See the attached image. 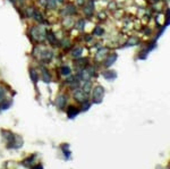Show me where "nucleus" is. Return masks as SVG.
Wrapping results in <instances>:
<instances>
[{
  "instance_id": "nucleus-18",
  "label": "nucleus",
  "mask_w": 170,
  "mask_h": 169,
  "mask_svg": "<svg viewBox=\"0 0 170 169\" xmlns=\"http://www.w3.org/2000/svg\"><path fill=\"white\" fill-rule=\"evenodd\" d=\"M32 169H42V166H41V165H37V166H35V167L32 168Z\"/></svg>"
},
{
  "instance_id": "nucleus-3",
  "label": "nucleus",
  "mask_w": 170,
  "mask_h": 169,
  "mask_svg": "<svg viewBox=\"0 0 170 169\" xmlns=\"http://www.w3.org/2000/svg\"><path fill=\"white\" fill-rule=\"evenodd\" d=\"M116 60H117V54H116V53H112L111 56H109V57H108V59L104 61V66H107V67L111 66V65L114 64Z\"/></svg>"
},
{
  "instance_id": "nucleus-10",
  "label": "nucleus",
  "mask_w": 170,
  "mask_h": 169,
  "mask_svg": "<svg viewBox=\"0 0 170 169\" xmlns=\"http://www.w3.org/2000/svg\"><path fill=\"white\" fill-rule=\"evenodd\" d=\"M82 48H76L74 51H73V57H75V58H77V57H80L81 54H82Z\"/></svg>"
},
{
  "instance_id": "nucleus-16",
  "label": "nucleus",
  "mask_w": 170,
  "mask_h": 169,
  "mask_svg": "<svg viewBox=\"0 0 170 169\" xmlns=\"http://www.w3.org/2000/svg\"><path fill=\"white\" fill-rule=\"evenodd\" d=\"M5 98V91H3V89H1V86H0V101Z\"/></svg>"
},
{
  "instance_id": "nucleus-12",
  "label": "nucleus",
  "mask_w": 170,
  "mask_h": 169,
  "mask_svg": "<svg viewBox=\"0 0 170 169\" xmlns=\"http://www.w3.org/2000/svg\"><path fill=\"white\" fill-rule=\"evenodd\" d=\"M10 101H7V102H5L3 105H1L0 106V110H6V109H8L9 108V106H10Z\"/></svg>"
},
{
  "instance_id": "nucleus-9",
  "label": "nucleus",
  "mask_w": 170,
  "mask_h": 169,
  "mask_svg": "<svg viewBox=\"0 0 170 169\" xmlns=\"http://www.w3.org/2000/svg\"><path fill=\"white\" fill-rule=\"evenodd\" d=\"M30 75H31V77H32V81L34 82V83H36V82H37V75H36V72L34 70V69H31Z\"/></svg>"
},
{
  "instance_id": "nucleus-15",
  "label": "nucleus",
  "mask_w": 170,
  "mask_h": 169,
  "mask_svg": "<svg viewBox=\"0 0 170 169\" xmlns=\"http://www.w3.org/2000/svg\"><path fill=\"white\" fill-rule=\"evenodd\" d=\"M84 25H85L84 19H81V20H80V23H78V29L82 30V29H83V27H84Z\"/></svg>"
},
{
  "instance_id": "nucleus-11",
  "label": "nucleus",
  "mask_w": 170,
  "mask_h": 169,
  "mask_svg": "<svg viewBox=\"0 0 170 169\" xmlns=\"http://www.w3.org/2000/svg\"><path fill=\"white\" fill-rule=\"evenodd\" d=\"M43 81L46 82V83H49L50 82V76H49V74L47 73L46 69H43Z\"/></svg>"
},
{
  "instance_id": "nucleus-8",
  "label": "nucleus",
  "mask_w": 170,
  "mask_h": 169,
  "mask_svg": "<svg viewBox=\"0 0 170 169\" xmlns=\"http://www.w3.org/2000/svg\"><path fill=\"white\" fill-rule=\"evenodd\" d=\"M90 89H91V83L88 81H86V82H84V86H83V91L85 92V93H88L90 92Z\"/></svg>"
},
{
  "instance_id": "nucleus-5",
  "label": "nucleus",
  "mask_w": 170,
  "mask_h": 169,
  "mask_svg": "<svg viewBox=\"0 0 170 169\" xmlns=\"http://www.w3.org/2000/svg\"><path fill=\"white\" fill-rule=\"evenodd\" d=\"M77 113H78V110L76 108H74V107H69L68 110H67V115H68L69 118H74Z\"/></svg>"
},
{
  "instance_id": "nucleus-13",
  "label": "nucleus",
  "mask_w": 170,
  "mask_h": 169,
  "mask_svg": "<svg viewBox=\"0 0 170 169\" xmlns=\"http://www.w3.org/2000/svg\"><path fill=\"white\" fill-rule=\"evenodd\" d=\"M56 3H57V0H48V7H50V8H54Z\"/></svg>"
},
{
  "instance_id": "nucleus-2",
  "label": "nucleus",
  "mask_w": 170,
  "mask_h": 169,
  "mask_svg": "<svg viewBox=\"0 0 170 169\" xmlns=\"http://www.w3.org/2000/svg\"><path fill=\"white\" fill-rule=\"evenodd\" d=\"M75 98H76L80 102H85L86 101V99H87V93H85L83 90H76L75 91Z\"/></svg>"
},
{
  "instance_id": "nucleus-1",
  "label": "nucleus",
  "mask_w": 170,
  "mask_h": 169,
  "mask_svg": "<svg viewBox=\"0 0 170 169\" xmlns=\"http://www.w3.org/2000/svg\"><path fill=\"white\" fill-rule=\"evenodd\" d=\"M103 94H104V89L100 85L95 86L93 90V94H92V101L94 103H100L102 101V99H103Z\"/></svg>"
},
{
  "instance_id": "nucleus-4",
  "label": "nucleus",
  "mask_w": 170,
  "mask_h": 169,
  "mask_svg": "<svg viewBox=\"0 0 170 169\" xmlns=\"http://www.w3.org/2000/svg\"><path fill=\"white\" fill-rule=\"evenodd\" d=\"M103 77L107 78V80H115L117 77V74H116L115 70H108L105 73H103Z\"/></svg>"
},
{
  "instance_id": "nucleus-7",
  "label": "nucleus",
  "mask_w": 170,
  "mask_h": 169,
  "mask_svg": "<svg viewBox=\"0 0 170 169\" xmlns=\"http://www.w3.org/2000/svg\"><path fill=\"white\" fill-rule=\"evenodd\" d=\"M61 74L65 75V76H68V75L70 74V68L68 66H64L61 67Z\"/></svg>"
},
{
  "instance_id": "nucleus-17",
  "label": "nucleus",
  "mask_w": 170,
  "mask_h": 169,
  "mask_svg": "<svg viewBox=\"0 0 170 169\" xmlns=\"http://www.w3.org/2000/svg\"><path fill=\"white\" fill-rule=\"evenodd\" d=\"M34 16H35V19H36V20H40V22H41V20H42V16H41L40 14L35 13V14H34Z\"/></svg>"
},
{
  "instance_id": "nucleus-6",
  "label": "nucleus",
  "mask_w": 170,
  "mask_h": 169,
  "mask_svg": "<svg viewBox=\"0 0 170 169\" xmlns=\"http://www.w3.org/2000/svg\"><path fill=\"white\" fill-rule=\"evenodd\" d=\"M66 101H67L66 96H65V95H60L59 98H58V100H57V106L59 107V108H64V106H65V103H66Z\"/></svg>"
},
{
  "instance_id": "nucleus-19",
  "label": "nucleus",
  "mask_w": 170,
  "mask_h": 169,
  "mask_svg": "<svg viewBox=\"0 0 170 169\" xmlns=\"http://www.w3.org/2000/svg\"><path fill=\"white\" fill-rule=\"evenodd\" d=\"M58 1H59V2H63V1H64V0H58Z\"/></svg>"
},
{
  "instance_id": "nucleus-14",
  "label": "nucleus",
  "mask_w": 170,
  "mask_h": 169,
  "mask_svg": "<svg viewBox=\"0 0 170 169\" xmlns=\"http://www.w3.org/2000/svg\"><path fill=\"white\" fill-rule=\"evenodd\" d=\"M95 35H102V33H103V30H102V27H97V29L94 30L93 32Z\"/></svg>"
}]
</instances>
